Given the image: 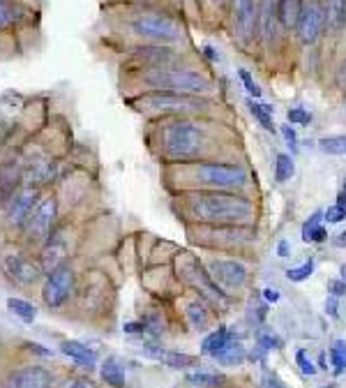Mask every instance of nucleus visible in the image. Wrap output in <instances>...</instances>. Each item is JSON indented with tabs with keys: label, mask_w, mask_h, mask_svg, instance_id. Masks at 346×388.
I'll return each mask as SVG.
<instances>
[{
	"label": "nucleus",
	"mask_w": 346,
	"mask_h": 388,
	"mask_svg": "<svg viewBox=\"0 0 346 388\" xmlns=\"http://www.w3.org/2000/svg\"><path fill=\"white\" fill-rule=\"evenodd\" d=\"M314 273V262H305L303 266H298V268H291V271H286V277L291 282H303L307 280Z\"/></svg>",
	"instance_id": "nucleus-34"
},
{
	"label": "nucleus",
	"mask_w": 346,
	"mask_h": 388,
	"mask_svg": "<svg viewBox=\"0 0 346 388\" xmlns=\"http://www.w3.org/2000/svg\"><path fill=\"white\" fill-rule=\"evenodd\" d=\"M136 58H141L144 65H151V68H164L173 60V51L169 46H144V49H136Z\"/></svg>",
	"instance_id": "nucleus-20"
},
{
	"label": "nucleus",
	"mask_w": 346,
	"mask_h": 388,
	"mask_svg": "<svg viewBox=\"0 0 346 388\" xmlns=\"http://www.w3.org/2000/svg\"><path fill=\"white\" fill-rule=\"evenodd\" d=\"M321 217H323V212H314V215L305 222V227H303V236H307L310 231L314 229V227H319V222H321Z\"/></svg>",
	"instance_id": "nucleus-43"
},
{
	"label": "nucleus",
	"mask_w": 346,
	"mask_h": 388,
	"mask_svg": "<svg viewBox=\"0 0 346 388\" xmlns=\"http://www.w3.org/2000/svg\"><path fill=\"white\" fill-rule=\"evenodd\" d=\"M296 363H298V367H301V372L303 374H316V365L312 363V358H310V354H307L305 349H298L296 351Z\"/></svg>",
	"instance_id": "nucleus-36"
},
{
	"label": "nucleus",
	"mask_w": 346,
	"mask_h": 388,
	"mask_svg": "<svg viewBox=\"0 0 346 388\" xmlns=\"http://www.w3.org/2000/svg\"><path fill=\"white\" fill-rule=\"evenodd\" d=\"M296 173V164H293V157L286 155V153H279L277 160H275V178L279 183H286L291 180V176Z\"/></svg>",
	"instance_id": "nucleus-28"
},
{
	"label": "nucleus",
	"mask_w": 346,
	"mask_h": 388,
	"mask_svg": "<svg viewBox=\"0 0 346 388\" xmlns=\"http://www.w3.org/2000/svg\"><path fill=\"white\" fill-rule=\"evenodd\" d=\"M335 245H337V247H346V231H342V234L335 238Z\"/></svg>",
	"instance_id": "nucleus-50"
},
{
	"label": "nucleus",
	"mask_w": 346,
	"mask_h": 388,
	"mask_svg": "<svg viewBox=\"0 0 346 388\" xmlns=\"http://www.w3.org/2000/svg\"><path fill=\"white\" fill-rule=\"evenodd\" d=\"M187 384L199 386V388H212V386L222 384V377L220 374H210V372H196V374L187 377Z\"/></svg>",
	"instance_id": "nucleus-33"
},
{
	"label": "nucleus",
	"mask_w": 346,
	"mask_h": 388,
	"mask_svg": "<svg viewBox=\"0 0 346 388\" xmlns=\"http://www.w3.org/2000/svg\"><path fill=\"white\" fill-rule=\"evenodd\" d=\"M245 356H247V351H245V347H242V342L231 338L212 358L217 360L220 365H240L242 360H245Z\"/></svg>",
	"instance_id": "nucleus-21"
},
{
	"label": "nucleus",
	"mask_w": 346,
	"mask_h": 388,
	"mask_svg": "<svg viewBox=\"0 0 346 388\" xmlns=\"http://www.w3.org/2000/svg\"><path fill=\"white\" fill-rule=\"evenodd\" d=\"M0 3H7V0H0Z\"/></svg>",
	"instance_id": "nucleus-56"
},
{
	"label": "nucleus",
	"mask_w": 346,
	"mask_h": 388,
	"mask_svg": "<svg viewBox=\"0 0 346 388\" xmlns=\"http://www.w3.org/2000/svg\"><path fill=\"white\" fill-rule=\"evenodd\" d=\"M344 190H346V180H344Z\"/></svg>",
	"instance_id": "nucleus-57"
},
{
	"label": "nucleus",
	"mask_w": 346,
	"mask_h": 388,
	"mask_svg": "<svg viewBox=\"0 0 346 388\" xmlns=\"http://www.w3.org/2000/svg\"><path fill=\"white\" fill-rule=\"evenodd\" d=\"M7 305H9V310H12L16 317L21 321H26V323H33V319L37 317V308L33 303L23 301V298H9Z\"/></svg>",
	"instance_id": "nucleus-27"
},
{
	"label": "nucleus",
	"mask_w": 346,
	"mask_h": 388,
	"mask_svg": "<svg viewBox=\"0 0 346 388\" xmlns=\"http://www.w3.org/2000/svg\"><path fill=\"white\" fill-rule=\"evenodd\" d=\"M74 289V271L70 264H63L53 273L46 275V282L42 286V301L46 308H63Z\"/></svg>",
	"instance_id": "nucleus-8"
},
{
	"label": "nucleus",
	"mask_w": 346,
	"mask_h": 388,
	"mask_svg": "<svg viewBox=\"0 0 346 388\" xmlns=\"http://www.w3.org/2000/svg\"><path fill=\"white\" fill-rule=\"evenodd\" d=\"M288 120H291V123H298V125H310L312 123V116L307 114L305 109H288Z\"/></svg>",
	"instance_id": "nucleus-40"
},
{
	"label": "nucleus",
	"mask_w": 346,
	"mask_h": 388,
	"mask_svg": "<svg viewBox=\"0 0 346 388\" xmlns=\"http://www.w3.org/2000/svg\"><path fill=\"white\" fill-rule=\"evenodd\" d=\"M51 372L40 365H28L12 377V388H51Z\"/></svg>",
	"instance_id": "nucleus-15"
},
{
	"label": "nucleus",
	"mask_w": 346,
	"mask_h": 388,
	"mask_svg": "<svg viewBox=\"0 0 346 388\" xmlns=\"http://www.w3.org/2000/svg\"><path fill=\"white\" fill-rule=\"evenodd\" d=\"M342 280H344V282H346V264H344V266H342Z\"/></svg>",
	"instance_id": "nucleus-54"
},
{
	"label": "nucleus",
	"mask_w": 346,
	"mask_h": 388,
	"mask_svg": "<svg viewBox=\"0 0 346 388\" xmlns=\"http://www.w3.org/2000/svg\"><path fill=\"white\" fill-rule=\"evenodd\" d=\"M323 217L328 220V225H337V222H342L346 217V208L340 206V203H335V206H330L323 212Z\"/></svg>",
	"instance_id": "nucleus-38"
},
{
	"label": "nucleus",
	"mask_w": 346,
	"mask_h": 388,
	"mask_svg": "<svg viewBox=\"0 0 346 388\" xmlns=\"http://www.w3.org/2000/svg\"><path fill=\"white\" fill-rule=\"evenodd\" d=\"M212 275L227 289H242L247 282V268L236 259H217L212 262Z\"/></svg>",
	"instance_id": "nucleus-13"
},
{
	"label": "nucleus",
	"mask_w": 346,
	"mask_h": 388,
	"mask_svg": "<svg viewBox=\"0 0 346 388\" xmlns=\"http://www.w3.org/2000/svg\"><path fill=\"white\" fill-rule=\"evenodd\" d=\"M205 132L190 120H171L162 127V155L173 162H190L203 153Z\"/></svg>",
	"instance_id": "nucleus-2"
},
{
	"label": "nucleus",
	"mask_w": 346,
	"mask_h": 388,
	"mask_svg": "<svg viewBox=\"0 0 346 388\" xmlns=\"http://www.w3.org/2000/svg\"><path fill=\"white\" fill-rule=\"evenodd\" d=\"M325 312H328L330 317H337V296L328 298V303H325Z\"/></svg>",
	"instance_id": "nucleus-46"
},
{
	"label": "nucleus",
	"mask_w": 346,
	"mask_h": 388,
	"mask_svg": "<svg viewBox=\"0 0 346 388\" xmlns=\"http://www.w3.org/2000/svg\"><path fill=\"white\" fill-rule=\"evenodd\" d=\"M328 289H330L333 296H344V293H346V282H344V280H333V282L328 284Z\"/></svg>",
	"instance_id": "nucleus-45"
},
{
	"label": "nucleus",
	"mask_w": 346,
	"mask_h": 388,
	"mask_svg": "<svg viewBox=\"0 0 346 388\" xmlns=\"http://www.w3.org/2000/svg\"><path fill=\"white\" fill-rule=\"evenodd\" d=\"M16 7H12L9 3H0V31H5V28H9L14 21H16Z\"/></svg>",
	"instance_id": "nucleus-35"
},
{
	"label": "nucleus",
	"mask_w": 346,
	"mask_h": 388,
	"mask_svg": "<svg viewBox=\"0 0 346 388\" xmlns=\"http://www.w3.org/2000/svg\"><path fill=\"white\" fill-rule=\"evenodd\" d=\"M325 21L333 31H344L346 28V0H328L325 5Z\"/></svg>",
	"instance_id": "nucleus-23"
},
{
	"label": "nucleus",
	"mask_w": 346,
	"mask_h": 388,
	"mask_svg": "<svg viewBox=\"0 0 346 388\" xmlns=\"http://www.w3.org/2000/svg\"><path fill=\"white\" fill-rule=\"evenodd\" d=\"M303 12V0H277L279 23L284 28H296Z\"/></svg>",
	"instance_id": "nucleus-22"
},
{
	"label": "nucleus",
	"mask_w": 346,
	"mask_h": 388,
	"mask_svg": "<svg viewBox=\"0 0 346 388\" xmlns=\"http://www.w3.org/2000/svg\"><path fill=\"white\" fill-rule=\"evenodd\" d=\"M233 14L238 35L247 42L254 33V0H233Z\"/></svg>",
	"instance_id": "nucleus-18"
},
{
	"label": "nucleus",
	"mask_w": 346,
	"mask_h": 388,
	"mask_svg": "<svg viewBox=\"0 0 346 388\" xmlns=\"http://www.w3.org/2000/svg\"><path fill=\"white\" fill-rule=\"evenodd\" d=\"M325 238H328V231H325V227H323V225L314 227V229L310 231V234L303 236L305 243H321V240H325Z\"/></svg>",
	"instance_id": "nucleus-42"
},
{
	"label": "nucleus",
	"mask_w": 346,
	"mask_h": 388,
	"mask_svg": "<svg viewBox=\"0 0 346 388\" xmlns=\"http://www.w3.org/2000/svg\"><path fill=\"white\" fill-rule=\"evenodd\" d=\"M330 360L335 365V372L337 374L346 372V342L344 340H335V345L330 347Z\"/></svg>",
	"instance_id": "nucleus-31"
},
{
	"label": "nucleus",
	"mask_w": 346,
	"mask_h": 388,
	"mask_svg": "<svg viewBox=\"0 0 346 388\" xmlns=\"http://www.w3.org/2000/svg\"><path fill=\"white\" fill-rule=\"evenodd\" d=\"M254 338H256V345L261 349H266V351H270V349H282V345H284L282 338H279L277 333H273L270 328H256Z\"/></svg>",
	"instance_id": "nucleus-29"
},
{
	"label": "nucleus",
	"mask_w": 346,
	"mask_h": 388,
	"mask_svg": "<svg viewBox=\"0 0 346 388\" xmlns=\"http://www.w3.org/2000/svg\"><path fill=\"white\" fill-rule=\"evenodd\" d=\"M231 338H233V335L229 333V328H227V326H220L217 330L210 333V335L203 340L201 351H203V354H208V356H215L224 345H227V342H229Z\"/></svg>",
	"instance_id": "nucleus-24"
},
{
	"label": "nucleus",
	"mask_w": 346,
	"mask_h": 388,
	"mask_svg": "<svg viewBox=\"0 0 346 388\" xmlns=\"http://www.w3.org/2000/svg\"><path fill=\"white\" fill-rule=\"evenodd\" d=\"M178 264H180L178 273H180L196 291H201V296H203L205 301H210L215 305H227L229 303V296L220 289L217 282L212 280V275L201 266V262H196L194 254H190V252L183 254Z\"/></svg>",
	"instance_id": "nucleus-6"
},
{
	"label": "nucleus",
	"mask_w": 346,
	"mask_h": 388,
	"mask_svg": "<svg viewBox=\"0 0 346 388\" xmlns=\"http://www.w3.org/2000/svg\"><path fill=\"white\" fill-rule=\"evenodd\" d=\"M264 298H266L268 303H277V301H279V291H273V289H266V291H264Z\"/></svg>",
	"instance_id": "nucleus-48"
},
{
	"label": "nucleus",
	"mask_w": 346,
	"mask_h": 388,
	"mask_svg": "<svg viewBox=\"0 0 346 388\" xmlns=\"http://www.w3.org/2000/svg\"><path fill=\"white\" fill-rule=\"evenodd\" d=\"M190 178L201 185V188L210 190H236L247 183L245 169L236 164H224V162H199L192 164Z\"/></svg>",
	"instance_id": "nucleus-5"
},
{
	"label": "nucleus",
	"mask_w": 346,
	"mask_h": 388,
	"mask_svg": "<svg viewBox=\"0 0 346 388\" xmlns=\"http://www.w3.org/2000/svg\"><path fill=\"white\" fill-rule=\"evenodd\" d=\"M132 28L136 35L148 37V40H157V42H178L180 40V26H178L171 16L160 14V12H146L139 14Z\"/></svg>",
	"instance_id": "nucleus-7"
},
{
	"label": "nucleus",
	"mask_w": 346,
	"mask_h": 388,
	"mask_svg": "<svg viewBox=\"0 0 346 388\" xmlns=\"http://www.w3.org/2000/svg\"><path fill=\"white\" fill-rule=\"evenodd\" d=\"M261 388H288V386H286L275 372H270V370H266V372H264V379H261Z\"/></svg>",
	"instance_id": "nucleus-39"
},
{
	"label": "nucleus",
	"mask_w": 346,
	"mask_h": 388,
	"mask_svg": "<svg viewBox=\"0 0 346 388\" xmlns=\"http://www.w3.org/2000/svg\"><path fill=\"white\" fill-rule=\"evenodd\" d=\"M319 148L328 155H346V136H323Z\"/></svg>",
	"instance_id": "nucleus-32"
},
{
	"label": "nucleus",
	"mask_w": 346,
	"mask_h": 388,
	"mask_svg": "<svg viewBox=\"0 0 346 388\" xmlns=\"http://www.w3.org/2000/svg\"><path fill=\"white\" fill-rule=\"evenodd\" d=\"M55 215H58V201L53 197H46L37 203V208L31 212V217L26 220V236L31 240H46L51 234H53V222H55Z\"/></svg>",
	"instance_id": "nucleus-9"
},
{
	"label": "nucleus",
	"mask_w": 346,
	"mask_h": 388,
	"mask_svg": "<svg viewBox=\"0 0 346 388\" xmlns=\"http://www.w3.org/2000/svg\"><path fill=\"white\" fill-rule=\"evenodd\" d=\"M3 268H5V273L21 286L35 284L37 277L42 275V268L33 264V259L26 257L21 249H9V252H5L3 254Z\"/></svg>",
	"instance_id": "nucleus-11"
},
{
	"label": "nucleus",
	"mask_w": 346,
	"mask_h": 388,
	"mask_svg": "<svg viewBox=\"0 0 346 388\" xmlns=\"http://www.w3.org/2000/svg\"><path fill=\"white\" fill-rule=\"evenodd\" d=\"M102 377H104V382L114 388L125 386V372H123V367L118 365V360H114V358L104 360V365H102Z\"/></svg>",
	"instance_id": "nucleus-26"
},
{
	"label": "nucleus",
	"mask_w": 346,
	"mask_h": 388,
	"mask_svg": "<svg viewBox=\"0 0 346 388\" xmlns=\"http://www.w3.org/2000/svg\"><path fill=\"white\" fill-rule=\"evenodd\" d=\"M63 264H67V240H65L60 231H55V234L44 240V247L40 252V268L42 273L49 275Z\"/></svg>",
	"instance_id": "nucleus-12"
},
{
	"label": "nucleus",
	"mask_w": 346,
	"mask_h": 388,
	"mask_svg": "<svg viewBox=\"0 0 346 388\" xmlns=\"http://www.w3.org/2000/svg\"><path fill=\"white\" fill-rule=\"evenodd\" d=\"M282 136H284V141H286L288 146H293V151H296L298 139H296V132H293V127H291V125H282Z\"/></svg>",
	"instance_id": "nucleus-44"
},
{
	"label": "nucleus",
	"mask_w": 346,
	"mask_h": 388,
	"mask_svg": "<svg viewBox=\"0 0 346 388\" xmlns=\"http://www.w3.org/2000/svg\"><path fill=\"white\" fill-rule=\"evenodd\" d=\"M256 18H259V35H261V40H264L266 46H270V44H273V40H275L277 21H279L277 0H261Z\"/></svg>",
	"instance_id": "nucleus-16"
},
{
	"label": "nucleus",
	"mask_w": 346,
	"mask_h": 388,
	"mask_svg": "<svg viewBox=\"0 0 346 388\" xmlns=\"http://www.w3.org/2000/svg\"><path fill=\"white\" fill-rule=\"evenodd\" d=\"M337 83L346 88V60H344V65H342L340 72H337Z\"/></svg>",
	"instance_id": "nucleus-49"
},
{
	"label": "nucleus",
	"mask_w": 346,
	"mask_h": 388,
	"mask_svg": "<svg viewBox=\"0 0 346 388\" xmlns=\"http://www.w3.org/2000/svg\"><path fill=\"white\" fill-rule=\"evenodd\" d=\"M146 354L160 360L162 365H169L175 370H187V367H196L199 365V358L190 356V354H178V351H169V349H162V347H146Z\"/></svg>",
	"instance_id": "nucleus-17"
},
{
	"label": "nucleus",
	"mask_w": 346,
	"mask_h": 388,
	"mask_svg": "<svg viewBox=\"0 0 346 388\" xmlns=\"http://www.w3.org/2000/svg\"><path fill=\"white\" fill-rule=\"evenodd\" d=\"M60 351L70 360H74L77 365H81V367L92 370V367L97 365V354H95V351H92L90 347H86V345H81V342H77V340L60 342Z\"/></svg>",
	"instance_id": "nucleus-19"
},
{
	"label": "nucleus",
	"mask_w": 346,
	"mask_h": 388,
	"mask_svg": "<svg viewBox=\"0 0 346 388\" xmlns=\"http://www.w3.org/2000/svg\"><path fill=\"white\" fill-rule=\"evenodd\" d=\"M187 319L196 330H205L210 326V312L203 303H190L187 305Z\"/></svg>",
	"instance_id": "nucleus-25"
},
{
	"label": "nucleus",
	"mask_w": 346,
	"mask_h": 388,
	"mask_svg": "<svg viewBox=\"0 0 346 388\" xmlns=\"http://www.w3.org/2000/svg\"><path fill=\"white\" fill-rule=\"evenodd\" d=\"M40 190L37 188H26L21 190L14 197L12 201V208H9V225L14 227H23L26 220L31 217V212L37 208V203H40Z\"/></svg>",
	"instance_id": "nucleus-14"
},
{
	"label": "nucleus",
	"mask_w": 346,
	"mask_h": 388,
	"mask_svg": "<svg viewBox=\"0 0 346 388\" xmlns=\"http://www.w3.org/2000/svg\"><path fill=\"white\" fill-rule=\"evenodd\" d=\"M238 74H240L242 83H245V88H247V92H249V95H254V97H261V88L256 86V81L252 79V74H249L247 70H240Z\"/></svg>",
	"instance_id": "nucleus-41"
},
{
	"label": "nucleus",
	"mask_w": 346,
	"mask_h": 388,
	"mask_svg": "<svg viewBox=\"0 0 346 388\" xmlns=\"http://www.w3.org/2000/svg\"><path fill=\"white\" fill-rule=\"evenodd\" d=\"M247 109L252 111V114H254V118L261 123V127H266L268 132H275V123H273V114H270V107H261L259 102L249 99Z\"/></svg>",
	"instance_id": "nucleus-30"
},
{
	"label": "nucleus",
	"mask_w": 346,
	"mask_h": 388,
	"mask_svg": "<svg viewBox=\"0 0 346 388\" xmlns=\"http://www.w3.org/2000/svg\"><path fill=\"white\" fill-rule=\"evenodd\" d=\"M185 210L192 212L194 220L208 225H236L252 217L254 203L242 194L231 192H187Z\"/></svg>",
	"instance_id": "nucleus-1"
},
{
	"label": "nucleus",
	"mask_w": 346,
	"mask_h": 388,
	"mask_svg": "<svg viewBox=\"0 0 346 388\" xmlns=\"http://www.w3.org/2000/svg\"><path fill=\"white\" fill-rule=\"evenodd\" d=\"M28 349L37 351V354H49V351H46V349H42V347H37V345H28Z\"/></svg>",
	"instance_id": "nucleus-52"
},
{
	"label": "nucleus",
	"mask_w": 346,
	"mask_h": 388,
	"mask_svg": "<svg viewBox=\"0 0 346 388\" xmlns=\"http://www.w3.org/2000/svg\"><path fill=\"white\" fill-rule=\"evenodd\" d=\"M205 53H208V58H212V60L217 58V55H215V51H212V49H205Z\"/></svg>",
	"instance_id": "nucleus-53"
},
{
	"label": "nucleus",
	"mask_w": 346,
	"mask_h": 388,
	"mask_svg": "<svg viewBox=\"0 0 346 388\" xmlns=\"http://www.w3.org/2000/svg\"><path fill=\"white\" fill-rule=\"evenodd\" d=\"M288 252H291V249H288V240H279L277 254H279V257H288Z\"/></svg>",
	"instance_id": "nucleus-47"
},
{
	"label": "nucleus",
	"mask_w": 346,
	"mask_h": 388,
	"mask_svg": "<svg viewBox=\"0 0 346 388\" xmlns=\"http://www.w3.org/2000/svg\"><path fill=\"white\" fill-rule=\"evenodd\" d=\"M337 203H340V206H344V208H346V190H342V192H340Z\"/></svg>",
	"instance_id": "nucleus-51"
},
{
	"label": "nucleus",
	"mask_w": 346,
	"mask_h": 388,
	"mask_svg": "<svg viewBox=\"0 0 346 388\" xmlns=\"http://www.w3.org/2000/svg\"><path fill=\"white\" fill-rule=\"evenodd\" d=\"M321 388H340L337 384H325V386H321Z\"/></svg>",
	"instance_id": "nucleus-55"
},
{
	"label": "nucleus",
	"mask_w": 346,
	"mask_h": 388,
	"mask_svg": "<svg viewBox=\"0 0 346 388\" xmlns=\"http://www.w3.org/2000/svg\"><path fill=\"white\" fill-rule=\"evenodd\" d=\"M144 81L157 90H175V92H187V95H199V92L212 90V83L208 77L190 70L151 68L144 72Z\"/></svg>",
	"instance_id": "nucleus-3"
},
{
	"label": "nucleus",
	"mask_w": 346,
	"mask_h": 388,
	"mask_svg": "<svg viewBox=\"0 0 346 388\" xmlns=\"http://www.w3.org/2000/svg\"><path fill=\"white\" fill-rule=\"evenodd\" d=\"M325 28V7L319 3V0H310V3L303 5L301 18H298V37H301L303 44H314L321 37Z\"/></svg>",
	"instance_id": "nucleus-10"
},
{
	"label": "nucleus",
	"mask_w": 346,
	"mask_h": 388,
	"mask_svg": "<svg viewBox=\"0 0 346 388\" xmlns=\"http://www.w3.org/2000/svg\"><path fill=\"white\" fill-rule=\"evenodd\" d=\"M139 102H141V111H146V114H157V116L196 114V111L205 109L203 99L187 95V92H175V90H153Z\"/></svg>",
	"instance_id": "nucleus-4"
},
{
	"label": "nucleus",
	"mask_w": 346,
	"mask_h": 388,
	"mask_svg": "<svg viewBox=\"0 0 346 388\" xmlns=\"http://www.w3.org/2000/svg\"><path fill=\"white\" fill-rule=\"evenodd\" d=\"M63 388H97V384L88 377H70L63 382Z\"/></svg>",
	"instance_id": "nucleus-37"
}]
</instances>
